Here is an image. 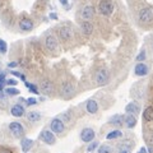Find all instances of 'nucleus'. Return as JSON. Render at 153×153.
<instances>
[{
    "instance_id": "23",
    "label": "nucleus",
    "mask_w": 153,
    "mask_h": 153,
    "mask_svg": "<svg viewBox=\"0 0 153 153\" xmlns=\"http://www.w3.org/2000/svg\"><path fill=\"white\" fill-rule=\"evenodd\" d=\"M120 137H123V131L119 130V129H115V130L110 131V133L107 134V135H106V139L112 140V139H117V138H120Z\"/></svg>"
},
{
    "instance_id": "9",
    "label": "nucleus",
    "mask_w": 153,
    "mask_h": 153,
    "mask_svg": "<svg viewBox=\"0 0 153 153\" xmlns=\"http://www.w3.org/2000/svg\"><path fill=\"white\" fill-rule=\"evenodd\" d=\"M139 19L143 23H149L153 19V12L149 8H143L139 12Z\"/></svg>"
},
{
    "instance_id": "33",
    "label": "nucleus",
    "mask_w": 153,
    "mask_h": 153,
    "mask_svg": "<svg viewBox=\"0 0 153 153\" xmlns=\"http://www.w3.org/2000/svg\"><path fill=\"white\" fill-rule=\"evenodd\" d=\"M5 84H8L9 87H14V85H16V84H18V82H17L16 79H7Z\"/></svg>"
},
{
    "instance_id": "40",
    "label": "nucleus",
    "mask_w": 153,
    "mask_h": 153,
    "mask_svg": "<svg viewBox=\"0 0 153 153\" xmlns=\"http://www.w3.org/2000/svg\"><path fill=\"white\" fill-rule=\"evenodd\" d=\"M121 153H128V151H121Z\"/></svg>"
},
{
    "instance_id": "21",
    "label": "nucleus",
    "mask_w": 153,
    "mask_h": 153,
    "mask_svg": "<svg viewBox=\"0 0 153 153\" xmlns=\"http://www.w3.org/2000/svg\"><path fill=\"white\" fill-rule=\"evenodd\" d=\"M41 117H42V115L38 111H30L27 114V120L30 123H38L41 120Z\"/></svg>"
},
{
    "instance_id": "27",
    "label": "nucleus",
    "mask_w": 153,
    "mask_h": 153,
    "mask_svg": "<svg viewBox=\"0 0 153 153\" xmlns=\"http://www.w3.org/2000/svg\"><path fill=\"white\" fill-rule=\"evenodd\" d=\"M4 92H5L8 96H18L19 94V89L14 88V87H8L4 89Z\"/></svg>"
},
{
    "instance_id": "41",
    "label": "nucleus",
    "mask_w": 153,
    "mask_h": 153,
    "mask_svg": "<svg viewBox=\"0 0 153 153\" xmlns=\"http://www.w3.org/2000/svg\"><path fill=\"white\" fill-rule=\"evenodd\" d=\"M27 153H28V152H27Z\"/></svg>"
},
{
    "instance_id": "13",
    "label": "nucleus",
    "mask_w": 153,
    "mask_h": 153,
    "mask_svg": "<svg viewBox=\"0 0 153 153\" xmlns=\"http://www.w3.org/2000/svg\"><path fill=\"white\" fill-rule=\"evenodd\" d=\"M124 125H125L128 129H133L134 126L137 125V117L135 115L133 114H126L124 116Z\"/></svg>"
},
{
    "instance_id": "8",
    "label": "nucleus",
    "mask_w": 153,
    "mask_h": 153,
    "mask_svg": "<svg viewBox=\"0 0 153 153\" xmlns=\"http://www.w3.org/2000/svg\"><path fill=\"white\" fill-rule=\"evenodd\" d=\"M74 92H75V88H74V85L71 83L64 82L63 84H61V94H63L65 98L71 97V96L74 94Z\"/></svg>"
},
{
    "instance_id": "17",
    "label": "nucleus",
    "mask_w": 153,
    "mask_h": 153,
    "mask_svg": "<svg viewBox=\"0 0 153 153\" xmlns=\"http://www.w3.org/2000/svg\"><path fill=\"white\" fill-rule=\"evenodd\" d=\"M125 111L128 114H133V115H138L140 112V106L137 102H130L125 106Z\"/></svg>"
},
{
    "instance_id": "15",
    "label": "nucleus",
    "mask_w": 153,
    "mask_h": 153,
    "mask_svg": "<svg viewBox=\"0 0 153 153\" xmlns=\"http://www.w3.org/2000/svg\"><path fill=\"white\" fill-rule=\"evenodd\" d=\"M134 73L138 76H144L148 74V66L144 63H138L134 68Z\"/></svg>"
},
{
    "instance_id": "25",
    "label": "nucleus",
    "mask_w": 153,
    "mask_h": 153,
    "mask_svg": "<svg viewBox=\"0 0 153 153\" xmlns=\"http://www.w3.org/2000/svg\"><path fill=\"white\" fill-rule=\"evenodd\" d=\"M25 85L28 88V91H30V92L35 93V94H38V93H40V92H38V87H37V85L32 84V83H30V82H25Z\"/></svg>"
},
{
    "instance_id": "7",
    "label": "nucleus",
    "mask_w": 153,
    "mask_h": 153,
    "mask_svg": "<svg viewBox=\"0 0 153 153\" xmlns=\"http://www.w3.org/2000/svg\"><path fill=\"white\" fill-rule=\"evenodd\" d=\"M40 89L44 94L49 96V94H51L52 92H54V84H52L51 80L44 79V80H41V83H40Z\"/></svg>"
},
{
    "instance_id": "24",
    "label": "nucleus",
    "mask_w": 153,
    "mask_h": 153,
    "mask_svg": "<svg viewBox=\"0 0 153 153\" xmlns=\"http://www.w3.org/2000/svg\"><path fill=\"white\" fill-rule=\"evenodd\" d=\"M143 117H144V120L147 121H153V107L149 106L144 110V112H143Z\"/></svg>"
},
{
    "instance_id": "2",
    "label": "nucleus",
    "mask_w": 153,
    "mask_h": 153,
    "mask_svg": "<svg viewBox=\"0 0 153 153\" xmlns=\"http://www.w3.org/2000/svg\"><path fill=\"white\" fill-rule=\"evenodd\" d=\"M98 10L102 16L108 17V16H111L114 12V5L110 0H101L98 4Z\"/></svg>"
},
{
    "instance_id": "28",
    "label": "nucleus",
    "mask_w": 153,
    "mask_h": 153,
    "mask_svg": "<svg viewBox=\"0 0 153 153\" xmlns=\"http://www.w3.org/2000/svg\"><path fill=\"white\" fill-rule=\"evenodd\" d=\"M60 119H61V120H63L64 123H69V121L71 120V115H70V112L66 111V112H64V114L60 115Z\"/></svg>"
},
{
    "instance_id": "38",
    "label": "nucleus",
    "mask_w": 153,
    "mask_h": 153,
    "mask_svg": "<svg viewBox=\"0 0 153 153\" xmlns=\"http://www.w3.org/2000/svg\"><path fill=\"white\" fill-rule=\"evenodd\" d=\"M59 1L63 4V5H66V4H68V0H59Z\"/></svg>"
},
{
    "instance_id": "3",
    "label": "nucleus",
    "mask_w": 153,
    "mask_h": 153,
    "mask_svg": "<svg viewBox=\"0 0 153 153\" xmlns=\"http://www.w3.org/2000/svg\"><path fill=\"white\" fill-rule=\"evenodd\" d=\"M9 130L13 134V137H16V138H22L25 135V128L18 121H12L9 124Z\"/></svg>"
},
{
    "instance_id": "14",
    "label": "nucleus",
    "mask_w": 153,
    "mask_h": 153,
    "mask_svg": "<svg viewBox=\"0 0 153 153\" xmlns=\"http://www.w3.org/2000/svg\"><path fill=\"white\" fill-rule=\"evenodd\" d=\"M25 112H26L25 107H23L22 105H19V103L13 105L12 108H10V114L13 115L14 117H22L23 115H25Z\"/></svg>"
},
{
    "instance_id": "18",
    "label": "nucleus",
    "mask_w": 153,
    "mask_h": 153,
    "mask_svg": "<svg viewBox=\"0 0 153 153\" xmlns=\"http://www.w3.org/2000/svg\"><path fill=\"white\" fill-rule=\"evenodd\" d=\"M80 30H82V32L85 36H91L93 33V25L89 21H84L82 25H80Z\"/></svg>"
},
{
    "instance_id": "39",
    "label": "nucleus",
    "mask_w": 153,
    "mask_h": 153,
    "mask_svg": "<svg viewBox=\"0 0 153 153\" xmlns=\"http://www.w3.org/2000/svg\"><path fill=\"white\" fill-rule=\"evenodd\" d=\"M0 153H10V151H8V149H0Z\"/></svg>"
},
{
    "instance_id": "12",
    "label": "nucleus",
    "mask_w": 153,
    "mask_h": 153,
    "mask_svg": "<svg viewBox=\"0 0 153 153\" xmlns=\"http://www.w3.org/2000/svg\"><path fill=\"white\" fill-rule=\"evenodd\" d=\"M71 36H73V32H71V28L70 27H60L59 28V37L61 38L63 41H69Z\"/></svg>"
},
{
    "instance_id": "10",
    "label": "nucleus",
    "mask_w": 153,
    "mask_h": 153,
    "mask_svg": "<svg viewBox=\"0 0 153 153\" xmlns=\"http://www.w3.org/2000/svg\"><path fill=\"white\" fill-rule=\"evenodd\" d=\"M45 46L49 51H56L57 49V40L55 36L52 35H47L45 38Z\"/></svg>"
},
{
    "instance_id": "32",
    "label": "nucleus",
    "mask_w": 153,
    "mask_h": 153,
    "mask_svg": "<svg viewBox=\"0 0 153 153\" xmlns=\"http://www.w3.org/2000/svg\"><path fill=\"white\" fill-rule=\"evenodd\" d=\"M144 59H146V51L142 50V51L139 52V55L137 56V61H139V63H140V61H143Z\"/></svg>"
},
{
    "instance_id": "5",
    "label": "nucleus",
    "mask_w": 153,
    "mask_h": 153,
    "mask_svg": "<svg viewBox=\"0 0 153 153\" xmlns=\"http://www.w3.org/2000/svg\"><path fill=\"white\" fill-rule=\"evenodd\" d=\"M40 139L46 143V144H55V142H56V137H55V133L52 131V130H44L41 134V137H40Z\"/></svg>"
},
{
    "instance_id": "26",
    "label": "nucleus",
    "mask_w": 153,
    "mask_h": 153,
    "mask_svg": "<svg viewBox=\"0 0 153 153\" xmlns=\"http://www.w3.org/2000/svg\"><path fill=\"white\" fill-rule=\"evenodd\" d=\"M97 153H112V148L110 147V146H107V144L100 146V147H98Z\"/></svg>"
},
{
    "instance_id": "6",
    "label": "nucleus",
    "mask_w": 153,
    "mask_h": 153,
    "mask_svg": "<svg viewBox=\"0 0 153 153\" xmlns=\"http://www.w3.org/2000/svg\"><path fill=\"white\" fill-rule=\"evenodd\" d=\"M96 137V133L92 128H84L82 129V131H80V139L85 143H91Z\"/></svg>"
},
{
    "instance_id": "1",
    "label": "nucleus",
    "mask_w": 153,
    "mask_h": 153,
    "mask_svg": "<svg viewBox=\"0 0 153 153\" xmlns=\"http://www.w3.org/2000/svg\"><path fill=\"white\" fill-rule=\"evenodd\" d=\"M108 79H110V73H108V70L105 69V68L97 70V73H96V75H94V80H96V83H97L98 85L107 84Z\"/></svg>"
},
{
    "instance_id": "34",
    "label": "nucleus",
    "mask_w": 153,
    "mask_h": 153,
    "mask_svg": "<svg viewBox=\"0 0 153 153\" xmlns=\"http://www.w3.org/2000/svg\"><path fill=\"white\" fill-rule=\"evenodd\" d=\"M12 74H13L14 76H18V78H21V76H22V74L19 73V71H16V70H13V71H12Z\"/></svg>"
},
{
    "instance_id": "37",
    "label": "nucleus",
    "mask_w": 153,
    "mask_h": 153,
    "mask_svg": "<svg viewBox=\"0 0 153 153\" xmlns=\"http://www.w3.org/2000/svg\"><path fill=\"white\" fill-rule=\"evenodd\" d=\"M18 65V63H17V61H13V63H10V64H8V66H9V68H16V66Z\"/></svg>"
},
{
    "instance_id": "30",
    "label": "nucleus",
    "mask_w": 153,
    "mask_h": 153,
    "mask_svg": "<svg viewBox=\"0 0 153 153\" xmlns=\"http://www.w3.org/2000/svg\"><path fill=\"white\" fill-rule=\"evenodd\" d=\"M36 103H37V100L35 97H30V98L26 100V105H27V106H35Z\"/></svg>"
},
{
    "instance_id": "19",
    "label": "nucleus",
    "mask_w": 153,
    "mask_h": 153,
    "mask_svg": "<svg viewBox=\"0 0 153 153\" xmlns=\"http://www.w3.org/2000/svg\"><path fill=\"white\" fill-rule=\"evenodd\" d=\"M85 110H87L88 114H96L98 111V103L94 101V100H89L85 103Z\"/></svg>"
},
{
    "instance_id": "20",
    "label": "nucleus",
    "mask_w": 153,
    "mask_h": 153,
    "mask_svg": "<svg viewBox=\"0 0 153 153\" xmlns=\"http://www.w3.org/2000/svg\"><path fill=\"white\" fill-rule=\"evenodd\" d=\"M33 147V140L30 139V138H23L22 142H21V148H22V151L27 153V152H30V149Z\"/></svg>"
},
{
    "instance_id": "11",
    "label": "nucleus",
    "mask_w": 153,
    "mask_h": 153,
    "mask_svg": "<svg viewBox=\"0 0 153 153\" xmlns=\"http://www.w3.org/2000/svg\"><path fill=\"white\" fill-rule=\"evenodd\" d=\"M94 16V8L92 5H85L82 12H80V17H82L84 21H91Z\"/></svg>"
},
{
    "instance_id": "29",
    "label": "nucleus",
    "mask_w": 153,
    "mask_h": 153,
    "mask_svg": "<svg viewBox=\"0 0 153 153\" xmlns=\"http://www.w3.org/2000/svg\"><path fill=\"white\" fill-rule=\"evenodd\" d=\"M7 50H8V45H7V42L4 41V40H1V38H0V54H5Z\"/></svg>"
},
{
    "instance_id": "22",
    "label": "nucleus",
    "mask_w": 153,
    "mask_h": 153,
    "mask_svg": "<svg viewBox=\"0 0 153 153\" xmlns=\"http://www.w3.org/2000/svg\"><path fill=\"white\" fill-rule=\"evenodd\" d=\"M110 124H114V125H123L124 124V115H114V116L110 117Z\"/></svg>"
},
{
    "instance_id": "36",
    "label": "nucleus",
    "mask_w": 153,
    "mask_h": 153,
    "mask_svg": "<svg viewBox=\"0 0 153 153\" xmlns=\"http://www.w3.org/2000/svg\"><path fill=\"white\" fill-rule=\"evenodd\" d=\"M148 140H149L151 144H153V131L149 134V135H148Z\"/></svg>"
},
{
    "instance_id": "4",
    "label": "nucleus",
    "mask_w": 153,
    "mask_h": 153,
    "mask_svg": "<svg viewBox=\"0 0 153 153\" xmlns=\"http://www.w3.org/2000/svg\"><path fill=\"white\" fill-rule=\"evenodd\" d=\"M50 128H51V130L54 131L55 134H61L65 130V123L61 120L60 117H55V119H52V120H51Z\"/></svg>"
},
{
    "instance_id": "35",
    "label": "nucleus",
    "mask_w": 153,
    "mask_h": 153,
    "mask_svg": "<svg viewBox=\"0 0 153 153\" xmlns=\"http://www.w3.org/2000/svg\"><path fill=\"white\" fill-rule=\"evenodd\" d=\"M138 153H148V149H147V148H146V147H142V148H140V149H139V151H138Z\"/></svg>"
},
{
    "instance_id": "31",
    "label": "nucleus",
    "mask_w": 153,
    "mask_h": 153,
    "mask_svg": "<svg viewBox=\"0 0 153 153\" xmlns=\"http://www.w3.org/2000/svg\"><path fill=\"white\" fill-rule=\"evenodd\" d=\"M97 147H98V142H91V144L87 147V151L88 152H93Z\"/></svg>"
},
{
    "instance_id": "16",
    "label": "nucleus",
    "mask_w": 153,
    "mask_h": 153,
    "mask_svg": "<svg viewBox=\"0 0 153 153\" xmlns=\"http://www.w3.org/2000/svg\"><path fill=\"white\" fill-rule=\"evenodd\" d=\"M19 28H21V31H25V32L31 31L33 28V22L28 18H23V19H21V22H19Z\"/></svg>"
}]
</instances>
